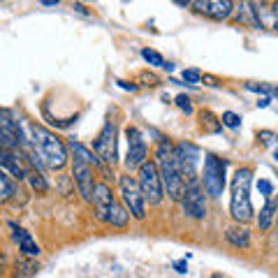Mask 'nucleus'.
<instances>
[{
	"label": "nucleus",
	"instance_id": "obj_24",
	"mask_svg": "<svg viewBox=\"0 0 278 278\" xmlns=\"http://www.w3.org/2000/svg\"><path fill=\"white\" fill-rule=\"evenodd\" d=\"M142 58H144L149 65H153V67H163L165 63H167V61L163 58V54H158L156 49H149V47L142 49Z\"/></svg>",
	"mask_w": 278,
	"mask_h": 278
},
{
	"label": "nucleus",
	"instance_id": "obj_12",
	"mask_svg": "<svg viewBox=\"0 0 278 278\" xmlns=\"http://www.w3.org/2000/svg\"><path fill=\"white\" fill-rule=\"evenodd\" d=\"M188 5L193 7L195 12L206 14V17L216 19V21H223V19L232 17V12H234V3H230V0H190Z\"/></svg>",
	"mask_w": 278,
	"mask_h": 278
},
{
	"label": "nucleus",
	"instance_id": "obj_18",
	"mask_svg": "<svg viewBox=\"0 0 278 278\" xmlns=\"http://www.w3.org/2000/svg\"><path fill=\"white\" fill-rule=\"evenodd\" d=\"M273 218H276V202L269 197V200L264 202V206H262L260 216L255 218V220H257V227H260V232H269V230H271Z\"/></svg>",
	"mask_w": 278,
	"mask_h": 278
},
{
	"label": "nucleus",
	"instance_id": "obj_11",
	"mask_svg": "<svg viewBox=\"0 0 278 278\" xmlns=\"http://www.w3.org/2000/svg\"><path fill=\"white\" fill-rule=\"evenodd\" d=\"M72 179L77 183L79 195L84 197L86 202L93 200V188H95V170L91 165L81 163L77 158H72Z\"/></svg>",
	"mask_w": 278,
	"mask_h": 278
},
{
	"label": "nucleus",
	"instance_id": "obj_9",
	"mask_svg": "<svg viewBox=\"0 0 278 278\" xmlns=\"http://www.w3.org/2000/svg\"><path fill=\"white\" fill-rule=\"evenodd\" d=\"M118 186H121V197H123V204H125V211L132 218H137V220H144L146 202H144V197H142V190H139L134 176L123 174L121 179H118Z\"/></svg>",
	"mask_w": 278,
	"mask_h": 278
},
{
	"label": "nucleus",
	"instance_id": "obj_32",
	"mask_svg": "<svg viewBox=\"0 0 278 278\" xmlns=\"http://www.w3.org/2000/svg\"><path fill=\"white\" fill-rule=\"evenodd\" d=\"M116 84L121 88H125V91H137V84H130V81H116Z\"/></svg>",
	"mask_w": 278,
	"mask_h": 278
},
{
	"label": "nucleus",
	"instance_id": "obj_1",
	"mask_svg": "<svg viewBox=\"0 0 278 278\" xmlns=\"http://www.w3.org/2000/svg\"><path fill=\"white\" fill-rule=\"evenodd\" d=\"M28 132H31V144L33 153L42 160L44 167L49 170H63L70 160L67 156V146L58 134H54L51 130H47L40 123H28Z\"/></svg>",
	"mask_w": 278,
	"mask_h": 278
},
{
	"label": "nucleus",
	"instance_id": "obj_5",
	"mask_svg": "<svg viewBox=\"0 0 278 278\" xmlns=\"http://www.w3.org/2000/svg\"><path fill=\"white\" fill-rule=\"evenodd\" d=\"M225 172H227V163L223 158L206 153L204 156V172H202V183H204V193L211 197H220L225 190Z\"/></svg>",
	"mask_w": 278,
	"mask_h": 278
},
{
	"label": "nucleus",
	"instance_id": "obj_22",
	"mask_svg": "<svg viewBox=\"0 0 278 278\" xmlns=\"http://www.w3.org/2000/svg\"><path fill=\"white\" fill-rule=\"evenodd\" d=\"M14 195H17V183L12 181V176L0 170V202H7Z\"/></svg>",
	"mask_w": 278,
	"mask_h": 278
},
{
	"label": "nucleus",
	"instance_id": "obj_14",
	"mask_svg": "<svg viewBox=\"0 0 278 278\" xmlns=\"http://www.w3.org/2000/svg\"><path fill=\"white\" fill-rule=\"evenodd\" d=\"M0 170L10 172V176L14 179H24L26 176V165L21 163V151H12V149H5L0 146Z\"/></svg>",
	"mask_w": 278,
	"mask_h": 278
},
{
	"label": "nucleus",
	"instance_id": "obj_29",
	"mask_svg": "<svg viewBox=\"0 0 278 278\" xmlns=\"http://www.w3.org/2000/svg\"><path fill=\"white\" fill-rule=\"evenodd\" d=\"M176 107L183 109L186 114H193V104H190V97L188 95H176Z\"/></svg>",
	"mask_w": 278,
	"mask_h": 278
},
{
	"label": "nucleus",
	"instance_id": "obj_30",
	"mask_svg": "<svg viewBox=\"0 0 278 278\" xmlns=\"http://www.w3.org/2000/svg\"><path fill=\"white\" fill-rule=\"evenodd\" d=\"M257 137H260L264 144H273V132H269V130H262V132H257Z\"/></svg>",
	"mask_w": 278,
	"mask_h": 278
},
{
	"label": "nucleus",
	"instance_id": "obj_21",
	"mask_svg": "<svg viewBox=\"0 0 278 278\" xmlns=\"http://www.w3.org/2000/svg\"><path fill=\"white\" fill-rule=\"evenodd\" d=\"M24 179L31 183V188L35 190V193H47V190H49V183H47V179L42 176V172L33 170V167H26V176H24Z\"/></svg>",
	"mask_w": 278,
	"mask_h": 278
},
{
	"label": "nucleus",
	"instance_id": "obj_3",
	"mask_svg": "<svg viewBox=\"0 0 278 278\" xmlns=\"http://www.w3.org/2000/svg\"><path fill=\"white\" fill-rule=\"evenodd\" d=\"M250 183H253V170H248V167H239L232 176L230 213L239 225H246L255 218L253 202H250Z\"/></svg>",
	"mask_w": 278,
	"mask_h": 278
},
{
	"label": "nucleus",
	"instance_id": "obj_8",
	"mask_svg": "<svg viewBox=\"0 0 278 278\" xmlns=\"http://www.w3.org/2000/svg\"><path fill=\"white\" fill-rule=\"evenodd\" d=\"M179 202H181L183 213H186L188 218H195V220H204L206 218V195H204V188H202V183L197 181V179L186 183L183 195Z\"/></svg>",
	"mask_w": 278,
	"mask_h": 278
},
{
	"label": "nucleus",
	"instance_id": "obj_19",
	"mask_svg": "<svg viewBox=\"0 0 278 278\" xmlns=\"http://www.w3.org/2000/svg\"><path fill=\"white\" fill-rule=\"evenodd\" d=\"M127 220H130V213L125 211V206H121L118 202H114L111 209H109V213H107V223L111 225V227H125Z\"/></svg>",
	"mask_w": 278,
	"mask_h": 278
},
{
	"label": "nucleus",
	"instance_id": "obj_4",
	"mask_svg": "<svg viewBox=\"0 0 278 278\" xmlns=\"http://www.w3.org/2000/svg\"><path fill=\"white\" fill-rule=\"evenodd\" d=\"M137 186L142 190V197H144L146 204H153L158 206L163 202L165 193H163V183H160V174H158V167L153 160H146L142 167H139V174H137Z\"/></svg>",
	"mask_w": 278,
	"mask_h": 278
},
{
	"label": "nucleus",
	"instance_id": "obj_20",
	"mask_svg": "<svg viewBox=\"0 0 278 278\" xmlns=\"http://www.w3.org/2000/svg\"><path fill=\"white\" fill-rule=\"evenodd\" d=\"M40 264L33 257H19L14 262V278H31L33 273H37Z\"/></svg>",
	"mask_w": 278,
	"mask_h": 278
},
{
	"label": "nucleus",
	"instance_id": "obj_16",
	"mask_svg": "<svg viewBox=\"0 0 278 278\" xmlns=\"http://www.w3.org/2000/svg\"><path fill=\"white\" fill-rule=\"evenodd\" d=\"M225 239H227L234 248H241V250H248V248H250V232H248L246 225L227 227V230H225Z\"/></svg>",
	"mask_w": 278,
	"mask_h": 278
},
{
	"label": "nucleus",
	"instance_id": "obj_37",
	"mask_svg": "<svg viewBox=\"0 0 278 278\" xmlns=\"http://www.w3.org/2000/svg\"><path fill=\"white\" fill-rule=\"evenodd\" d=\"M211 278H223V276H220V273H213V276Z\"/></svg>",
	"mask_w": 278,
	"mask_h": 278
},
{
	"label": "nucleus",
	"instance_id": "obj_15",
	"mask_svg": "<svg viewBox=\"0 0 278 278\" xmlns=\"http://www.w3.org/2000/svg\"><path fill=\"white\" fill-rule=\"evenodd\" d=\"M10 227L14 230V241L19 243V250L24 253V257H33V260H35V257H40L42 248L33 241L31 232H26V230H21V227H17V223H10Z\"/></svg>",
	"mask_w": 278,
	"mask_h": 278
},
{
	"label": "nucleus",
	"instance_id": "obj_23",
	"mask_svg": "<svg viewBox=\"0 0 278 278\" xmlns=\"http://www.w3.org/2000/svg\"><path fill=\"white\" fill-rule=\"evenodd\" d=\"M200 121H202V125H204L209 132H220V127H223L216 116H213L211 111H204V109L200 111Z\"/></svg>",
	"mask_w": 278,
	"mask_h": 278
},
{
	"label": "nucleus",
	"instance_id": "obj_31",
	"mask_svg": "<svg viewBox=\"0 0 278 278\" xmlns=\"http://www.w3.org/2000/svg\"><path fill=\"white\" fill-rule=\"evenodd\" d=\"M174 269H176L179 273H186V271H188V262H186V260H176V262H174Z\"/></svg>",
	"mask_w": 278,
	"mask_h": 278
},
{
	"label": "nucleus",
	"instance_id": "obj_10",
	"mask_svg": "<svg viewBox=\"0 0 278 278\" xmlns=\"http://www.w3.org/2000/svg\"><path fill=\"white\" fill-rule=\"evenodd\" d=\"M125 137H127V156H125V167L127 172L130 170H139L142 165L149 160V146L144 142V134L142 130L134 125H127L125 130Z\"/></svg>",
	"mask_w": 278,
	"mask_h": 278
},
{
	"label": "nucleus",
	"instance_id": "obj_6",
	"mask_svg": "<svg viewBox=\"0 0 278 278\" xmlns=\"http://www.w3.org/2000/svg\"><path fill=\"white\" fill-rule=\"evenodd\" d=\"M116 137H118V125L116 121H107L104 127L100 130V134L93 142V156L97 158L100 165L114 167L116 163Z\"/></svg>",
	"mask_w": 278,
	"mask_h": 278
},
{
	"label": "nucleus",
	"instance_id": "obj_13",
	"mask_svg": "<svg viewBox=\"0 0 278 278\" xmlns=\"http://www.w3.org/2000/svg\"><path fill=\"white\" fill-rule=\"evenodd\" d=\"M114 202H116V197H114L111 186H109L107 181L95 183V188H93L91 204L95 206V218H97V220L107 223V213H109V209H111V204H114Z\"/></svg>",
	"mask_w": 278,
	"mask_h": 278
},
{
	"label": "nucleus",
	"instance_id": "obj_33",
	"mask_svg": "<svg viewBox=\"0 0 278 278\" xmlns=\"http://www.w3.org/2000/svg\"><path fill=\"white\" fill-rule=\"evenodd\" d=\"M269 102H271V97H262L260 102H257V107H269Z\"/></svg>",
	"mask_w": 278,
	"mask_h": 278
},
{
	"label": "nucleus",
	"instance_id": "obj_17",
	"mask_svg": "<svg viewBox=\"0 0 278 278\" xmlns=\"http://www.w3.org/2000/svg\"><path fill=\"white\" fill-rule=\"evenodd\" d=\"M65 146L74 153V158H77V160H81V163H86V165H91V167H97V158L93 156V151L88 149V146H84L81 142H77V139H70Z\"/></svg>",
	"mask_w": 278,
	"mask_h": 278
},
{
	"label": "nucleus",
	"instance_id": "obj_7",
	"mask_svg": "<svg viewBox=\"0 0 278 278\" xmlns=\"http://www.w3.org/2000/svg\"><path fill=\"white\" fill-rule=\"evenodd\" d=\"M174 153V163H176V170L181 174L183 183L186 181H195L197 179V163H200V149L190 142H181L172 149Z\"/></svg>",
	"mask_w": 278,
	"mask_h": 278
},
{
	"label": "nucleus",
	"instance_id": "obj_35",
	"mask_svg": "<svg viewBox=\"0 0 278 278\" xmlns=\"http://www.w3.org/2000/svg\"><path fill=\"white\" fill-rule=\"evenodd\" d=\"M163 70H167V72H172V70H174V63H165V65H163Z\"/></svg>",
	"mask_w": 278,
	"mask_h": 278
},
{
	"label": "nucleus",
	"instance_id": "obj_36",
	"mask_svg": "<svg viewBox=\"0 0 278 278\" xmlns=\"http://www.w3.org/2000/svg\"><path fill=\"white\" fill-rule=\"evenodd\" d=\"M3 262H5V257H3V255H0V271H3Z\"/></svg>",
	"mask_w": 278,
	"mask_h": 278
},
{
	"label": "nucleus",
	"instance_id": "obj_26",
	"mask_svg": "<svg viewBox=\"0 0 278 278\" xmlns=\"http://www.w3.org/2000/svg\"><path fill=\"white\" fill-rule=\"evenodd\" d=\"M246 88H248V91H255V93H266V97H271L273 93H276V91H273V86H266V84L257 86V84H253V81H250V84H246Z\"/></svg>",
	"mask_w": 278,
	"mask_h": 278
},
{
	"label": "nucleus",
	"instance_id": "obj_27",
	"mask_svg": "<svg viewBox=\"0 0 278 278\" xmlns=\"http://www.w3.org/2000/svg\"><path fill=\"white\" fill-rule=\"evenodd\" d=\"M181 77H183V81H188V84H200L202 81L200 70H183Z\"/></svg>",
	"mask_w": 278,
	"mask_h": 278
},
{
	"label": "nucleus",
	"instance_id": "obj_25",
	"mask_svg": "<svg viewBox=\"0 0 278 278\" xmlns=\"http://www.w3.org/2000/svg\"><path fill=\"white\" fill-rule=\"evenodd\" d=\"M218 121H220V125L232 127V130H236V127L241 125V116H239V114H234V111H223V116H220Z\"/></svg>",
	"mask_w": 278,
	"mask_h": 278
},
{
	"label": "nucleus",
	"instance_id": "obj_28",
	"mask_svg": "<svg viewBox=\"0 0 278 278\" xmlns=\"http://www.w3.org/2000/svg\"><path fill=\"white\" fill-rule=\"evenodd\" d=\"M257 190H260V193L264 195L266 200H269V197L273 195V183H271V181H266V179H260V181H257Z\"/></svg>",
	"mask_w": 278,
	"mask_h": 278
},
{
	"label": "nucleus",
	"instance_id": "obj_34",
	"mask_svg": "<svg viewBox=\"0 0 278 278\" xmlns=\"http://www.w3.org/2000/svg\"><path fill=\"white\" fill-rule=\"evenodd\" d=\"M42 5H47V7H56V5H58V0H44Z\"/></svg>",
	"mask_w": 278,
	"mask_h": 278
},
{
	"label": "nucleus",
	"instance_id": "obj_2",
	"mask_svg": "<svg viewBox=\"0 0 278 278\" xmlns=\"http://www.w3.org/2000/svg\"><path fill=\"white\" fill-rule=\"evenodd\" d=\"M172 149H174V144H172V142H167V139L158 142L153 163H156L158 174H160L163 193H167V197H170V200L179 202V200H181V195H183V188H186V183H183L181 174H179V170H176L174 153H172Z\"/></svg>",
	"mask_w": 278,
	"mask_h": 278
}]
</instances>
